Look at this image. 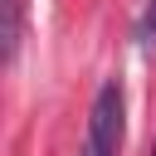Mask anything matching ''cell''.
I'll return each instance as SVG.
<instances>
[{"label":"cell","instance_id":"obj_1","mask_svg":"<svg viewBox=\"0 0 156 156\" xmlns=\"http://www.w3.org/2000/svg\"><path fill=\"white\" fill-rule=\"evenodd\" d=\"M127 117V98L117 83H102L98 98H93V112H88V141H83V156H117L122 151V122Z\"/></svg>","mask_w":156,"mask_h":156},{"label":"cell","instance_id":"obj_4","mask_svg":"<svg viewBox=\"0 0 156 156\" xmlns=\"http://www.w3.org/2000/svg\"><path fill=\"white\" fill-rule=\"evenodd\" d=\"M151 156H156V146H151Z\"/></svg>","mask_w":156,"mask_h":156},{"label":"cell","instance_id":"obj_3","mask_svg":"<svg viewBox=\"0 0 156 156\" xmlns=\"http://www.w3.org/2000/svg\"><path fill=\"white\" fill-rule=\"evenodd\" d=\"M136 34H141V39H151V34H156V0L146 5V15H141V24H136Z\"/></svg>","mask_w":156,"mask_h":156},{"label":"cell","instance_id":"obj_2","mask_svg":"<svg viewBox=\"0 0 156 156\" xmlns=\"http://www.w3.org/2000/svg\"><path fill=\"white\" fill-rule=\"evenodd\" d=\"M15 44H20V0H10V34H5V58H15Z\"/></svg>","mask_w":156,"mask_h":156}]
</instances>
